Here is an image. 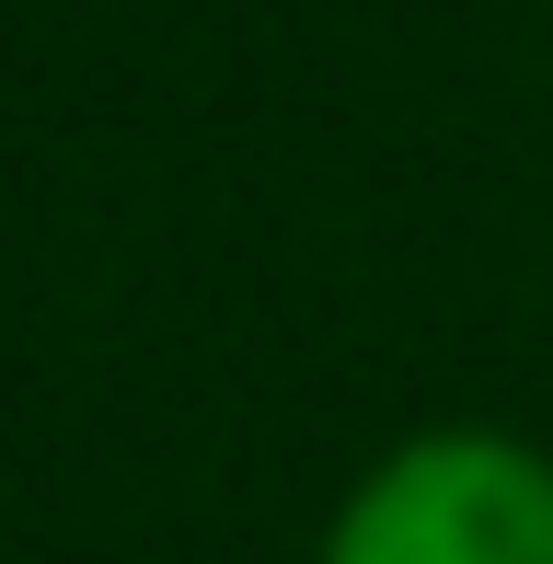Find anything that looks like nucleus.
<instances>
[{
  "label": "nucleus",
  "mask_w": 553,
  "mask_h": 564,
  "mask_svg": "<svg viewBox=\"0 0 553 564\" xmlns=\"http://www.w3.org/2000/svg\"><path fill=\"white\" fill-rule=\"evenodd\" d=\"M312 564H553V460L496 426H426L346 484Z\"/></svg>",
  "instance_id": "1"
}]
</instances>
